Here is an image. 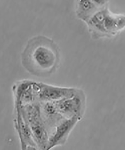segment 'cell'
<instances>
[{
    "instance_id": "cell-1",
    "label": "cell",
    "mask_w": 125,
    "mask_h": 150,
    "mask_svg": "<svg viewBox=\"0 0 125 150\" xmlns=\"http://www.w3.org/2000/svg\"><path fill=\"white\" fill-rule=\"evenodd\" d=\"M21 59L24 68L31 74L49 77L56 71L60 65V49L50 39L36 36L28 41Z\"/></svg>"
},
{
    "instance_id": "cell-2",
    "label": "cell",
    "mask_w": 125,
    "mask_h": 150,
    "mask_svg": "<svg viewBox=\"0 0 125 150\" xmlns=\"http://www.w3.org/2000/svg\"><path fill=\"white\" fill-rule=\"evenodd\" d=\"M21 108L38 149L47 150L50 134L42 116L39 102L22 106Z\"/></svg>"
},
{
    "instance_id": "cell-3",
    "label": "cell",
    "mask_w": 125,
    "mask_h": 150,
    "mask_svg": "<svg viewBox=\"0 0 125 150\" xmlns=\"http://www.w3.org/2000/svg\"><path fill=\"white\" fill-rule=\"evenodd\" d=\"M87 102L85 93L80 89L71 97L56 101L58 111L63 117H76L81 120L85 114Z\"/></svg>"
},
{
    "instance_id": "cell-4",
    "label": "cell",
    "mask_w": 125,
    "mask_h": 150,
    "mask_svg": "<svg viewBox=\"0 0 125 150\" xmlns=\"http://www.w3.org/2000/svg\"><path fill=\"white\" fill-rule=\"evenodd\" d=\"M14 105L24 106L38 100L37 81L29 80L17 81L12 87Z\"/></svg>"
},
{
    "instance_id": "cell-5",
    "label": "cell",
    "mask_w": 125,
    "mask_h": 150,
    "mask_svg": "<svg viewBox=\"0 0 125 150\" xmlns=\"http://www.w3.org/2000/svg\"><path fill=\"white\" fill-rule=\"evenodd\" d=\"M77 117H64L59 121L51 132L47 150L65 144L71 132L80 121Z\"/></svg>"
},
{
    "instance_id": "cell-6",
    "label": "cell",
    "mask_w": 125,
    "mask_h": 150,
    "mask_svg": "<svg viewBox=\"0 0 125 150\" xmlns=\"http://www.w3.org/2000/svg\"><path fill=\"white\" fill-rule=\"evenodd\" d=\"M14 123L19 138L21 149H38L24 116L21 106L14 105Z\"/></svg>"
},
{
    "instance_id": "cell-7",
    "label": "cell",
    "mask_w": 125,
    "mask_h": 150,
    "mask_svg": "<svg viewBox=\"0 0 125 150\" xmlns=\"http://www.w3.org/2000/svg\"><path fill=\"white\" fill-rule=\"evenodd\" d=\"M39 102L58 101L74 96L79 88L57 86L37 82Z\"/></svg>"
},
{
    "instance_id": "cell-8",
    "label": "cell",
    "mask_w": 125,
    "mask_h": 150,
    "mask_svg": "<svg viewBox=\"0 0 125 150\" xmlns=\"http://www.w3.org/2000/svg\"><path fill=\"white\" fill-rule=\"evenodd\" d=\"M104 24L107 34H114L125 28V16L114 15L105 8Z\"/></svg>"
},
{
    "instance_id": "cell-9",
    "label": "cell",
    "mask_w": 125,
    "mask_h": 150,
    "mask_svg": "<svg viewBox=\"0 0 125 150\" xmlns=\"http://www.w3.org/2000/svg\"><path fill=\"white\" fill-rule=\"evenodd\" d=\"M79 17L88 20L98 11V7L91 0H76Z\"/></svg>"
},
{
    "instance_id": "cell-10",
    "label": "cell",
    "mask_w": 125,
    "mask_h": 150,
    "mask_svg": "<svg viewBox=\"0 0 125 150\" xmlns=\"http://www.w3.org/2000/svg\"><path fill=\"white\" fill-rule=\"evenodd\" d=\"M99 7H102L107 4L108 0H91Z\"/></svg>"
}]
</instances>
